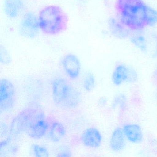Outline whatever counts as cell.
<instances>
[{
	"label": "cell",
	"instance_id": "1",
	"mask_svg": "<svg viewBox=\"0 0 157 157\" xmlns=\"http://www.w3.org/2000/svg\"><path fill=\"white\" fill-rule=\"evenodd\" d=\"M48 124L45 114L40 109L27 108L20 112L12 121L10 127L11 137L22 133L33 139H40L46 134Z\"/></svg>",
	"mask_w": 157,
	"mask_h": 157
},
{
	"label": "cell",
	"instance_id": "2",
	"mask_svg": "<svg viewBox=\"0 0 157 157\" xmlns=\"http://www.w3.org/2000/svg\"><path fill=\"white\" fill-rule=\"evenodd\" d=\"M147 6L142 0H117L115 9L118 20L129 30H142L147 26Z\"/></svg>",
	"mask_w": 157,
	"mask_h": 157
},
{
	"label": "cell",
	"instance_id": "3",
	"mask_svg": "<svg viewBox=\"0 0 157 157\" xmlns=\"http://www.w3.org/2000/svg\"><path fill=\"white\" fill-rule=\"evenodd\" d=\"M37 16L40 31L46 35H58L67 29L68 16L58 5L44 6L40 9Z\"/></svg>",
	"mask_w": 157,
	"mask_h": 157
},
{
	"label": "cell",
	"instance_id": "4",
	"mask_svg": "<svg viewBox=\"0 0 157 157\" xmlns=\"http://www.w3.org/2000/svg\"><path fill=\"white\" fill-rule=\"evenodd\" d=\"M52 91L54 102L61 109H75L81 101L80 92L65 78L59 77L53 80Z\"/></svg>",
	"mask_w": 157,
	"mask_h": 157
},
{
	"label": "cell",
	"instance_id": "5",
	"mask_svg": "<svg viewBox=\"0 0 157 157\" xmlns=\"http://www.w3.org/2000/svg\"><path fill=\"white\" fill-rule=\"evenodd\" d=\"M15 102V88L13 82L7 78L0 82V109L3 112L13 109Z\"/></svg>",
	"mask_w": 157,
	"mask_h": 157
},
{
	"label": "cell",
	"instance_id": "6",
	"mask_svg": "<svg viewBox=\"0 0 157 157\" xmlns=\"http://www.w3.org/2000/svg\"><path fill=\"white\" fill-rule=\"evenodd\" d=\"M38 16L33 12L24 14L19 25V32L23 37L28 39L35 38L39 31Z\"/></svg>",
	"mask_w": 157,
	"mask_h": 157
},
{
	"label": "cell",
	"instance_id": "7",
	"mask_svg": "<svg viewBox=\"0 0 157 157\" xmlns=\"http://www.w3.org/2000/svg\"><path fill=\"white\" fill-rule=\"evenodd\" d=\"M61 65L68 77L72 80L78 79L80 74L81 70L80 60L75 54L65 55L61 60Z\"/></svg>",
	"mask_w": 157,
	"mask_h": 157
},
{
	"label": "cell",
	"instance_id": "8",
	"mask_svg": "<svg viewBox=\"0 0 157 157\" xmlns=\"http://www.w3.org/2000/svg\"><path fill=\"white\" fill-rule=\"evenodd\" d=\"M80 140L85 147L96 148L101 145L102 136L97 128L90 127L82 132L80 137Z\"/></svg>",
	"mask_w": 157,
	"mask_h": 157
},
{
	"label": "cell",
	"instance_id": "9",
	"mask_svg": "<svg viewBox=\"0 0 157 157\" xmlns=\"http://www.w3.org/2000/svg\"><path fill=\"white\" fill-rule=\"evenodd\" d=\"M24 6L22 0H5L4 12L10 19H16L23 12Z\"/></svg>",
	"mask_w": 157,
	"mask_h": 157
},
{
	"label": "cell",
	"instance_id": "10",
	"mask_svg": "<svg viewBox=\"0 0 157 157\" xmlns=\"http://www.w3.org/2000/svg\"><path fill=\"white\" fill-rule=\"evenodd\" d=\"M123 132L127 139L134 143H139L143 140L142 129L136 124H128L123 127Z\"/></svg>",
	"mask_w": 157,
	"mask_h": 157
},
{
	"label": "cell",
	"instance_id": "11",
	"mask_svg": "<svg viewBox=\"0 0 157 157\" xmlns=\"http://www.w3.org/2000/svg\"><path fill=\"white\" fill-rule=\"evenodd\" d=\"M125 137L123 129L119 127L116 128L111 135L109 142L112 150L115 151L123 150L126 146Z\"/></svg>",
	"mask_w": 157,
	"mask_h": 157
},
{
	"label": "cell",
	"instance_id": "12",
	"mask_svg": "<svg viewBox=\"0 0 157 157\" xmlns=\"http://www.w3.org/2000/svg\"><path fill=\"white\" fill-rule=\"evenodd\" d=\"M129 69L130 68L123 64L118 65L112 74L113 83L116 86H119L124 82L128 81L129 78Z\"/></svg>",
	"mask_w": 157,
	"mask_h": 157
},
{
	"label": "cell",
	"instance_id": "13",
	"mask_svg": "<svg viewBox=\"0 0 157 157\" xmlns=\"http://www.w3.org/2000/svg\"><path fill=\"white\" fill-rule=\"evenodd\" d=\"M67 130L64 125L60 122L56 121L52 124L49 131V139L51 141L58 143L64 138Z\"/></svg>",
	"mask_w": 157,
	"mask_h": 157
},
{
	"label": "cell",
	"instance_id": "14",
	"mask_svg": "<svg viewBox=\"0 0 157 157\" xmlns=\"http://www.w3.org/2000/svg\"><path fill=\"white\" fill-rule=\"evenodd\" d=\"M109 29L112 33L119 38H126L129 34L128 28L124 25L120 21L114 18H111L108 22Z\"/></svg>",
	"mask_w": 157,
	"mask_h": 157
},
{
	"label": "cell",
	"instance_id": "15",
	"mask_svg": "<svg viewBox=\"0 0 157 157\" xmlns=\"http://www.w3.org/2000/svg\"><path fill=\"white\" fill-rule=\"evenodd\" d=\"M13 138L10 137L1 141L0 144V156L8 157L16 153L18 146L13 140Z\"/></svg>",
	"mask_w": 157,
	"mask_h": 157
},
{
	"label": "cell",
	"instance_id": "16",
	"mask_svg": "<svg viewBox=\"0 0 157 157\" xmlns=\"http://www.w3.org/2000/svg\"><path fill=\"white\" fill-rule=\"evenodd\" d=\"M95 77L91 72H89L84 77L82 82V86L83 89L87 92L92 91L95 86Z\"/></svg>",
	"mask_w": 157,
	"mask_h": 157
},
{
	"label": "cell",
	"instance_id": "17",
	"mask_svg": "<svg viewBox=\"0 0 157 157\" xmlns=\"http://www.w3.org/2000/svg\"><path fill=\"white\" fill-rule=\"evenodd\" d=\"M146 22L147 26H154L157 24V11L148 6L146 11Z\"/></svg>",
	"mask_w": 157,
	"mask_h": 157
},
{
	"label": "cell",
	"instance_id": "18",
	"mask_svg": "<svg viewBox=\"0 0 157 157\" xmlns=\"http://www.w3.org/2000/svg\"><path fill=\"white\" fill-rule=\"evenodd\" d=\"M31 149L33 154L35 157H47L49 156V151L45 146L39 144H33L32 145Z\"/></svg>",
	"mask_w": 157,
	"mask_h": 157
},
{
	"label": "cell",
	"instance_id": "19",
	"mask_svg": "<svg viewBox=\"0 0 157 157\" xmlns=\"http://www.w3.org/2000/svg\"><path fill=\"white\" fill-rule=\"evenodd\" d=\"M131 42L141 51L146 52L147 49V43L145 38L142 36L137 35L131 38Z\"/></svg>",
	"mask_w": 157,
	"mask_h": 157
},
{
	"label": "cell",
	"instance_id": "20",
	"mask_svg": "<svg viewBox=\"0 0 157 157\" xmlns=\"http://www.w3.org/2000/svg\"><path fill=\"white\" fill-rule=\"evenodd\" d=\"M1 62L4 65H8L12 61L11 58L10 53L4 46H1V54H0Z\"/></svg>",
	"mask_w": 157,
	"mask_h": 157
},
{
	"label": "cell",
	"instance_id": "21",
	"mask_svg": "<svg viewBox=\"0 0 157 157\" xmlns=\"http://www.w3.org/2000/svg\"><path fill=\"white\" fill-rule=\"evenodd\" d=\"M126 98L124 95L117 96L115 99L113 104L114 107H118L119 108H123L125 105Z\"/></svg>",
	"mask_w": 157,
	"mask_h": 157
},
{
	"label": "cell",
	"instance_id": "22",
	"mask_svg": "<svg viewBox=\"0 0 157 157\" xmlns=\"http://www.w3.org/2000/svg\"><path fill=\"white\" fill-rule=\"evenodd\" d=\"M99 104L101 106H104L105 105L106 103V100L105 98H102L100 99L99 101Z\"/></svg>",
	"mask_w": 157,
	"mask_h": 157
},
{
	"label": "cell",
	"instance_id": "23",
	"mask_svg": "<svg viewBox=\"0 0 157 157\" xmlns=\"http://www.w3.org/2000/svg\"><path fill=\"white\" fill-rule=\"evenodd\" d=\"M59 156H70V153L68 151H64L59 153Z\"/></svg>",
	"mask_w": 157,
	"mask_h": 157
},
{
	"label": "cell",
	"instance_id": "24",
	"mask_svg": "<svg viewBox=\"0 0 157 157\" xmlns=\"http://www.w3.org/2000/svg\"><path fill=\"white\" fill-rule=\"evenodd\" d=\"M155 77L156 78V79H157V68L156 69V71L155 72Z\"/></svg>",
	"mask_w": 157,
	"mask_h": 157
}]
</instances>
